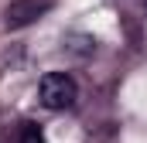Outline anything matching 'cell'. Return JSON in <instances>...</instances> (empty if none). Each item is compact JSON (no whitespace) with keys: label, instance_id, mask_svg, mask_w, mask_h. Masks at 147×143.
<instances>
[{"label":"cell","instance_id":"cell-4","mask_svg":"<svg viewBox=\"0 0 147 143\" xmlns=\"http://www.w3.org/2000/svg\"><path fill=\"white\" fill-rule=\"evenodd\" d=\"M144 7H147V0H144Z\"/></svg>","mask_w":147,"mask_h":143},{"label":"cell","instance_id":"cell-2","mask_svg":"<svg viewBox=\"0 0 147 143\" xmlns=\"http://www.w3.org/2000/svg\"><path fill=\"white\" fill-rule=\"evenodd\" d=\"M51 7H55V0H10L3 7V27L7 31H21V27L41 21Z\"/></svg>","mask_w":147,"mask_h":143},{"label":"cell","instance_id":"cell-3","mask_svg":"<svg viewBox=\"0 0 147 143\" xmlns=\"http://www.w3.org/2000/svg\"><path fill=\"white\" fill-rule=\"evenodd\" d=\"M17 143H45V136H41V130H38L34 123H28V126L21 130V140Z\"/></svg>","mask_w":147,"mask_h":143},{"label":"cell","instance_id":"cell-1","mask_svg":"<svg viewBox=\"0 0 147 143\" xmlns=\"http://www.w3.org/2000/svg\"><path fill=\"white\" fill-rule=\"evenodd\" d=\"M38 96H41V106L45 109H72L75 99H79V85L69 72H48L41 75L38 82Z\"/></svg>","mask_w":147,"mask_h":143}]
</instances>
